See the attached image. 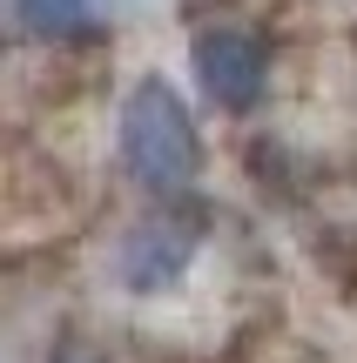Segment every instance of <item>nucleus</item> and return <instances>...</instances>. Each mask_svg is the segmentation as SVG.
Returning <instances> with one entry per match:
<instances>
[{
	"instance_id": "1",
	"label": "nucleus",
	"mask_w": 357,
	"mask_h": 363,
	"mask_svg": "<svg viewBox=\"0 0 357 363\" xmlns=\"http://www.w3.org/2000/svg\"><path fill=\"white\" fill-rule=\"evenodd\" d=\"M115 142H121V162L142 189L155 195H182L189 182L202 175V135H196V115L189 101L169 88L162 74H142L128 94H121V115H115Z\"/></svg>"
},
{
	"instance_id": "2",
	"label": "nucleus",
	"mask_w": 357,
	"mask_h": 363,
	"mask_svg": "<svg viewBox=\"0 0 357 363\" xmlns=\"http://www.w3.org/2000/svg\"><path fill=\"white\" fill-rule=\"evenodd\" d=\"M189 74L209 94V108L243 115L270 88V40L256 27H243V21H202L189 34Z\"/></svg>"
},
{
	"instance_id": "3",
	"label": "nucleus",
	"mask_w": 357,
	"mask_h": 363,
	"mask_svg": "<svg viewBox=\"0 0 357 363\" xmlns=\"http://www.w3.org/2000/svg\"><path fill=\"white\" fill-rule=\"evenodd\" d=\"M189 262H196V222H182V216L135 222V229L121 235V249H115L121 283L142 289V296H155V289H175Z\"/></svg>"
},
{
	"instance_id": "4",
	"label": "nucleus",
	"mask_w": 357,
	"mask_h": 363,
	"mask_svg": "<svg viewBox=\"0 0 357 363\" xmlns=\"http://www.w3.org/2000/svg\"><path fill=\"white\" fill-rule=\"evenodd\" d=\"M101 0H13V27H21V40H88L101 34Z\"/></svg>"
},
{
	"instance_id": "5",
	"label": "nucleus",
	"mask_w": 357,
	"mask_h": 363,
	"mask_svg": "<svg viewBox=\"0 0 357 363\" xmlns=\"http://www.w3.org/2000/svg\"><path fill=\"white\" fill-rule=\"evenodd\" d=\"M48 363H101V357H94V350H88L81 337H67V343H61V350H54Z\"/></svg>"
}]
</instances>
